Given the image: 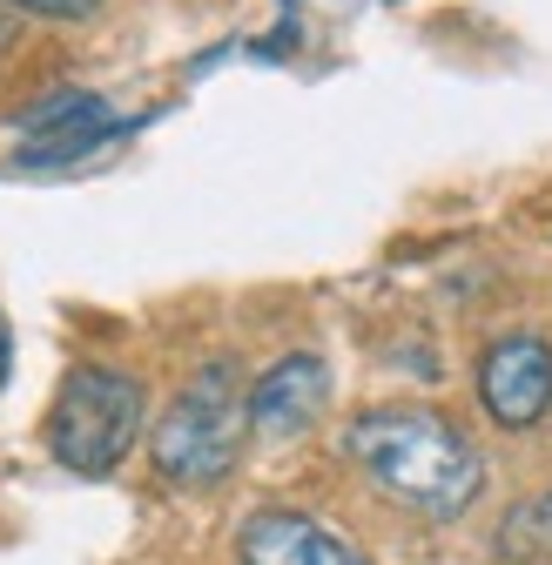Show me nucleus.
Here are the masks:
<instances>
[{"mask_svg": "<svg viewBox=\"0 0 552 565\" xmlns=\"http://www.w3.org/2000/svg\"><path fill=\"white\" fill-rule=\"evenodd\" d=\"M121 121L108 115L102 95H82V88H61L47 95L34 115H28V135H21V162L28 169H54V162H75V156H95L102 141H115Z\"/></svg>", "mask_w": 552, "mask_h": 565, "instance_id": "0eeeda50", "label": "nucleus"}, {"mask_svg": "<svg viewBox=\"0 0 552 565\" xmlns=\"http://www.w3.org/2000/svg\"><path fill=\"white\" fill-rule=\"evenodd\" d=\"M499 558H552V491H539V499L512 505L506 525H499Z\"/></svg>", "mask_w": 552, "mask_h": 565, "instance_id": "6e6552de", "label": "nucleus"}, {"mask_svg": "<svg viewBox=\"0 0 552 565\" xmlns=\"http://www.w3.org/2000/svg\"><path fill=\"white\" fill-rule=\"evenodd\" d=\"M142 377L115 364H75L47 404V451L75 478H108L142 438Z\"/></svg>", "mask_w": 552, "mask_h": 565, "instance_id": "7ed1b4c3", "label": "nucleus"}, {"mask_svg": "<svg viewBox=\"0 0 552 565\" xmlns=\"http://www.w3.org/2000/svg\"><path fill=\"white\" fill-rule=\"evenodd\" d=\"M8 41H14V21H8V14H0V47H8Z\"/></svg>", "mask_w": 552, "mask_h": 565, "instance_id": "9b49d317", "label": "nucleus"}, {"mask_svg": "<svg viewBox=\"0 0 552 565\" xmlns=\"http://www.w3.org/2000/svg\"><path fill=\"white\" fill-rule=\"evenodd\" d=\"M323 404H330V364L317 358V350H290V358H276L250 384V431L269 438V445L304 438L323 417Z\"/></svg>", "mask_w": 552, "mask_h": 565, "instance_id": "39448f33", "label": "nucleus"}, {"mask_svg": "<svg viewBox=\"0 0 552 565\" xmlns=\"http://www.w3.org/2000/svg\"><path fill=\"white\" fill-rule=\"evenodd\" d=\"M8 371H14V330H8V317H0V384H8Z\"/></svg>", "mask_w": 552, "mask_h": 565, "instance_id": "9d476101", "label": "nucleus"}, {"mask_svg": "<svg viewBox=\"0 0 552 565\" xmlns=\"http://www.w3.org/2000/svg\"><path fill=\"white\" fill-rule=\"evenodd\" d=\"M0 8L41 14V21H88V14H102V0H0Z\"/></svg>", "mask_w": 552, "mask_h": 565, "instance_id": "1a4fd4ad", "label": "nucleus"}, {"mask_svg": "<svg viewBox=\"0 0 552 565\" xmlns=\"http://www.w3.org/2000/svg\"><path fill=\"white\" fill-rule=\"evenodd\" d=\"M250 445V384L230 358L202 364L176 397L169 411L156 417L149 431V458H156V478L176 484V491H210L236 471Z\"/></svg>", "mask_w": 552, "mask_h": 565, "instance_id": "f03ea898", "label": "nucleus"}, {"mask_svg": "<svg viewBox=\"0 0 552 565\" xmlns=\"http://www.w3.org/2000/svg\"><path fill=\"white\" fill-rule=\"evenodd\" d=\"M236 552H243V565H371L343 532H330L323 519L290 512V505L250 512L236 525Z\"/></svg>", "mask_w": 552, "mask_h": 565, "instance_id": "423d86ee", "label": "nucleus"}, {"mask_svg": "<svg viewBox=\"0 0 552 565\" xmlns=\"http://www.w3.org/2000/svg\"><path fill=\"white\" fill-rule=\"evenodd\" d=\"M478 404L506 431H532L552 411V343L539 330H506L478 358Z\"/></svg>", "mask_w": 552, "mask_h": 565, "instance_id": "20e7f679", "label": "nucleus"}, {"mask_svg": "<svg viewBox=\"0 0 552 565\" xmlns=\"http://www.w3.org/2000/svg\"><path fill=\"white\" fill-rule=\"evenodd\" d=\"M343 458H351L391 505L418 519H458L486 491V458L445 411L425 404H378L343 424Z\"/></svg>", "mask_w": 552, "mask_h": 565, "instance_id": "f257e3e1", "label": "nucleus"}]
</instances>
